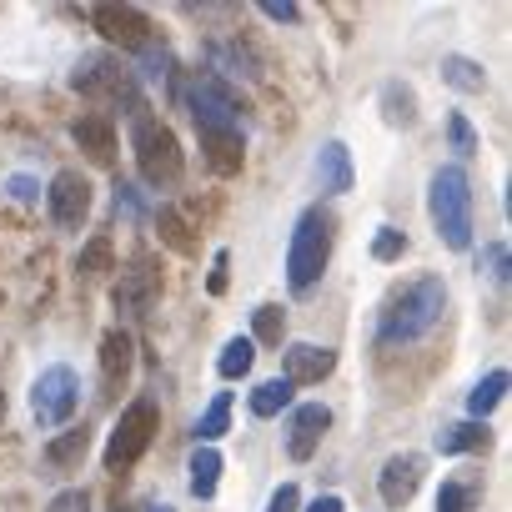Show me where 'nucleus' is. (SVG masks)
<instances>
[{
	"label": "nucleus",
	"instance_id": "obj_18",
	"mask_svg": "<svg viewBox=\"0 0 512 512\" xmlns=\"http://www.w3.org/2000/svg\"><path fill=\"white\" fill-rule=\"evenodd\" d=\"M186 472H191V497L211 502L216 497V482H221V452L216 447H196L191 462H186Z\"/></svg>",
	"mask_w": 512,
	"mask_h": 512
},
{
	"label": "nucleus",
	"instance_id": "obj_29",
	"mask_svg": "<svg viewBox=\"0 0 512 512\" xmlns=\"http://www.w3.org/2000/svg\"><path fill=\"white\" fill-rule=\"evenodd\" d=\"M402 251H407V236H402L397 226H382L377 241H372V256H377V262H397Z\"/></svg>",
	"mask_w": 512,
	"mask_h": 512
},
{
	"label": "nucleus",
	"instance_id": "obj_25",
	"mask_svg": "<svg viewBox=\"0 0 512 512\" xmlns=\"http://www.w3.org/2000/svg\"><path fill=\"white\" fill-rule=\"evenodd\" d=\"M287 402H292V382L272 377V382H262V387L251 392V417H277Z\"/></svg>",
	"mask_w": 512,
	"mask_h": 512
},
{
	"label": "nucleus",
	"instance_id": "obj_15",
	"mask_svg": "<svg viewBox=\"0 0 512 512\" xmlns=\"http://www.w3.org/2000/svg\"><path fill=\"white\" fill-rule=\"evenodd\" d=\"M327 427H332V412H327L322 402L297 407V412H292V437H287L292 462H307V457L317 452V442H322V432H327Z\"/></svg>",
	"mask_w": 512,
	"mask_h": 512
},
{
	"label": "nucleus",
	"instance_id": "obj_31",
	"mask_svg": "<svg viewBox=\"0 0 512 512\" xmlns=\"http://www.w3.org/2000/svg\"><path fill=\"white\" fill-rule=\"evenodd\" d=\"M447 131H452V151H457V156H472V151H477V131L467 126V116H452Z\"/></svg>",
	"mask_w": 512,
	"mask_h": 512
},
{
	"label": "nucleus",
	"instance_id": "obj_38",
	"mask_svg": "<svg viewBox=\"0 0 512 512\" xmlns=\"http://www.w3.org/2000/svg\"><path fill=\"white\" fill-rule=\"evenodd\" d=\"M11 196H16V201H31V196H36V181L16 176V181H11Z\"/></svg>",
	"mask_w": 512,
	"mask_h": 512
},
{
	"label": "nucleus",
	"instance_id": "obj_33",
	"mask_svg": "<svg viewBox=\"0 0 512 512\" xmlns=\"http://www.w3.org/2000/svg\"><path fill=\"white\" fill-rule=\"evenodd\" d=\"M482 262H487V277H492L497 287H507V246H502V241H492V246L482 251Z\"/></svg>",
	"mask_w": 512,
	"mask_h": 512
},
{
	"label": "nucleus",
	"instance_id": "obj_11",
	"mask_svg": "<svg viewBox=\"0 0 512 512\" xmlns=\"http://www.w3.org/2000/svg\"><path fill=\"white\" fill-rule=\"evenodd\" d=\"M46 206H51L56 226L76 231V226L91 216V181H86L81 171H56V181H51V191H46Z\"/></svg>",
	"mask_w": 512,
	"mask_h": 512
},
{
	"label": "nucleus",
	"instance_id": "obj_21",
	"mask_svg": "<svg viewBox=\"0 0 512 512\" xmlns=\"http://www.w3.org/2000/svg\"><path fill=\"white\" fill-rule=\"evenodd\" d=\"M86 447H91V432L86 427H76V432H66V437H56V442H46V462L51 467H81V457H86Z\"/></svg>",
	"mask_w": 512,
	"mask_h": 512
},
{
	"label": "nucleus",
	"instance_id": "obj_4",
	"mask_svg": "<svg viewBox=\"0 0 512 512\" xmlns=\"http://www.w3.org/2000/svg\"><path fill=\"white\" fill-rule=\"evenodd\" d=\"M327 256H332V216L322 206H307L297 216L292 246H287V282L292 292H312L327 272Z\"/></svg>",
	"mask_w": 512,
	"mask_h": 512
},
{
	"label": "nucleus",
	"instance_id": "obj_19",
	"mask_svg": "<svg viewBox=\"0 0 512 512\" xmlns=\"http://www.w3.org/2000/svg\"><path fill=\"white\" fill-rule=\"evenodd\" d=\"M487 422H452V427H442L437 432V452H477V447H487Z\"/></svg>",
	"mask_w": 512,
	"mask_h": 512
},
{
	"label": "nucleus",
	"instance_id": "obj_17",
	"mask_svg": "<svg viewBox=\"0 0 512 512\" xmlns=\"http://www.w3.org/2000/svg\"><path fill=\"white\" fill-rule=\"evenodd\" d=\"M317 176H322V191H352V156H347L342 141H327V146H322Z\"/></svg>",
	"mask_w": 512,
	"mask_h": 512
},
{
	"label": "nucleus",
	"instance_id": "obj_5",
	"mask_svg": "<svg viewBox=\"0 0 512 512\" xmlns=\"http://www.w3.org/2000/svg\"><path fill=\"white\" fill-rule=\"evenodd\" d=\"M131 146H136V171H141L146 186L161 191V186H176V181H181V166H186L181 141H176V131L161 126L151 111L131 121Z\"/></svg>",
	"mask_w": 512,
	"mask_h": 512
},
{
	"label": "nucleus",
	"instance_id": "obj_40",
	"mask_svg": "<svg viewBox=\"0 0 512 512\" xmlns=\"http://www.w3.org/2000/svg\"><path fill=\"white\" fill-rule=\"evenodd\" d=\"M146 512H176L171 502H146Z\"/></svg>",
	"mask_w": 512,
	"mask_h": 512
},
{
	"label": "nucleus",
	"instance_id": "obj_12",
	"mask_svg": "<svg viewBox=\"0 0 512 512\" xmlns=\"http://www.w3.org/2000/svg\"><path fill=\"white\" fill-rule=\"evenodd\" d=\"M422 472H427V462H422L417 452L387 457V462H382V477H377L382 502H387V507H407V502L417 497V487H422Z\"/></svg>",
	"mask_w": 512,
	"mask_h": 512
},
{
	"label": "nucleus",
	"instance_id": "obj_13",
	"mask_svg": "<svg viewBox=\"0 0 512 512\" xmlns=\"http://www.w3.org/2000/svg\"><path fill=\"white\" fill-rule=\"evenodd\" d=\"M332 367H337V352L317 347V342H292L282 352V382H292V387H312V382L332 377Z\"/></svg>",
	"mask_w": 512,
	"mask_h": 512
},
{
	"label": "nucleus",
	"instance_id": "obj_7",
	"mask_svg": "<svg viewBox=\"0 0 512 512\" xmlns=\"http://www.w3.org/2000/svg\"><path fill=\"white\" fill-rule=\"evenodd\" d=\"M156 432H161V407H156L151 397H136V402L121 412V422H116V432H111V442H106V472L136 467V462L146 457V447L156 442Z\"/></svg>",
	"mask_w": 512,
	"mask_h": 512
},
{
	"label": "nucleus",
	"instance_id": "obj_2",
	"mask_svg": "<svg viewBox=\"0 0 512 512\" xmlns=\"http://www.w3.org/2000/svg\"><path fill=\"white\" fill-rule=\"evenodd\" d=\"M442 312H447V287H442L437 277H422V282L402 287V292L387 302V312H382V322H377V342H382V347H407V342L427 337V332L442 322Z\"/></svg>",
	"mask_w": 512,
	"mask_h": 512
},
{
	"label": "nucleus",
	"instance_id": "obj_24",
	"mask_svg": "<svg viewBox=\"0 0 512 512\" xmlns=\"http://www.w3.org/2000/svg\"><path fill=\"white\" fill-rule=\"evenodd\" d=\"M382 106H387V121H392V126H412V121H417V96H412V86H402V81H387V86H382Z\"/></svg>",
	"mask_w": 512,
	"mask_h": 512
},
{
	"label": "nucleus",
	"instance_id": "obj_35",
	"mask_svg": "<svg viewBox=\"0 0 512 512\" xmlns=\"http://www.w3.org/2000/svg\"><path fill=\"white\" fill-rule=\"evenodd\" d=\"M297 502H302V497H297V487H292V482H282V487L272 492L267 512H297Z\"/></svg>",
	"mask_w": 512,
	"mask_h": 512
},
{
	"label": "nucleus",
	"instance_id": "obj_26",
	"mask_svg": "<svg viewBox=\"0 0 512 512\" xmlns=\"http://www.w3.org/2000/svg\"><path fill=\"white\" fill-rule=\"evenodd\" d=\"M442 81H447V86H457V91H482V86H487V71H482L477 61L447 56V61H442Z\"/></svg>",
	"mask_w": 512,
	"mask_h": 512
},
{
	"label": "nucleus",
	"instance_id": "obj_30",
	"mask_svg": "<svg viewBox=\"0 0 512 512\" xmlns=\"http://www.w3.org/2000/svg\"><path fill=\"white\" fill-rule=\"evenodd\" d=\"M161 236H166V246H176V251H186V256H191V236H186V221H181V216H176L171 206L161 211Z\"/></svg>",
	"mask_w": 512,
	"mask_h": 512
},
{
	"label": "nucleus",
	"instance_id": "obj_22",
	"mask_svg": "<svg viewBox=\"0 0 512 512\" xmlns=\"http://www.w3.org/2000/svg\"><path fill=\"white\" fill-rule=\"evenodd\" d=\"M251 362H256L251 337H231V342L221 347V357H216V372H221L226 382H236V377H246V372H251Z\"/></svg>",
	"mask_w": 512,
	"mask_h": 512
},
{
	"label": "nucleus",
	"instance_id": "obj_27",
	"mask_svg": "<svg viewBox=\"0 0 512 512\" xmlns=\"http://www.w3.org/2000/svg\"><path fill=\"white\" fill-rule=\"evenodd\" d=\"M76 272H81V277H106V272H116V256H111V241H106V236L86 241V251H81Z\"/></svg>",
	"mask_w": 512,
	"mask_h": 512
},
{
	"label": "nucleus",
	"instance_id": "obj_23",
	"mask_svg": "<svg viewBox=\"0 0 512 512\" xmlns=\"http://www.w3.org/2000/svg\"><path fill=\"white\" fill-rule=\"evenodd\" d=\"M226 422H231V392H216L211 397V407L201 412V422H196V442L201 447H211L216 437H226Z\"/></svg>",
	"mask_w": 512,
	"mask_h": 512
},
{
	"label": "nucleus",
	"instance_id": "obj_37",
	"mask_svg": "<svg viewBox=\"0 0 512 512\" xmlns=\"http://www.w3.org/2000/svg\"><path fill=\"white\" fill-rule=\"evenodd\" d=\"M226 262H231L226 251H216V256H211V282H206V287H211V297H221V292H226Z\"/></svg>",
	"mask_w": 512,
	"mask_h": 512
},
{
	"label": "nucleus",
	"instance_id": "obj_41",
	"mask_svg": "<svg viewBox=\"0 0 512 512\" xmlns=\"http://www.w3.org/2000/svg\"><path fill=\"white\" fill-rule=\"evenodd\" d=\"M0 417H6V392H0Z\"/></svg>",
	"mask_w": 512,
	"mask_h": 512
},
{
	"label": "nucleus",
	"instance_id": "obj_10",
	"mask_svg": "<svg viewBox=\"0 0 512 512\" xmlns=\"http://www.w3.org/2000/svg\"><path fill=\"white\" fill-rule=\"evenodd\" d=\"M91 26L121 51H146L151 46V16L141 6H96Z\"/></svg>",
	"mask_w": 512,
	"mask_h": 512
},
{
	"label": "nucleus",
	"instance_id": "obj_14",
	"mask_svg": "<svg viewBox=\"0 0 512 512\" xmlns=\"http://www.w3.org/2000/svg\"><path fill=\"white\" fill-rule=\"evenodd\" d=\"M71 136H76V146H81L96 166H111V161H116V121H111L106 111L81 116V121L71 126Z\"/></svg>",
	"mask_w": 512,
	"mask_h": 512
},
{
	"label": "nucleus",
	"instance_id": "obj_16",
	"mask_svg": "<svg viewBox=\"0 0 512 512\" xmlns=\"http://www.w3.org/2000/svg\"><path fill=\"white\" fill-rule=\"evenodd\" d=\"M126 377H131V337L116 327V332L101 337V387H106V397H116L126 387Z\"/></svg>",
	"mask_w": 512,
	"mask_h": 512
},
{
	"label": "nucleus",
	"instance_id": "obj_28",
	"mask_svg": "<svg viewBox=\"0 0 512 512\" xmlns=\"http://www.w3.org/2000/svg\"><path fill=\"white\" fill-rule=\"evenodd\" d=\"M282 332H287V312L282 307H256V342H262V347H282Z\"/></svg>",
	"mask_w": 512,
	"mask_h": 512
},
{
	"label": "nucleus",
	"instance_id": "obj_32",
	"mask_svg": "<svg viewBox=\"0 0 512 512\" xmlns=\"http://www.w3.org/2000/svg\"><path fill=\"white\" fill-rule=\"evenodd\" d=\"M467 502H472V492H467L462 482H442V492H437V512H467Z\"/></svg>",
	"mask_w": 512,
	"mask_h": 512
},
{
	"label": "nucleus",
	"instance_id": "obj_36",
	"mask_svg": "<svg viewBox=\"0 0 512 512\" xmlns=\"http://www.w3.org/2000/svg\"><path fill=\"white\" fill-rule=\"evenodd\" d=\"M46 512H86V492H81V487H71V492H61Z\"/></svg>",
	"mask_w": 512,
	"mask_h": 512
},
{
	"label": "nucleus",
	"instance_id": "obj_3",
	"mask_svg": "<svg viewBox=\"0 0 512 512\" xmlns=\"http://www.w3.org/2000/svg\"><path fill=\"white\" fill-rule=\"evenodd\" d=\"M427 211H432L437 236H442L452 251H467V246H472V181H467L462 166H437V171H432Z\"/></svg>",
	"mask_w": 512,
	"mask_h": 512
},
{
	"label": "nucleus",
	"instance_id": "obj_39",
	"mask_svg": "<svg viewBox=\"0 0 512 512\" xmlns=\"http://www.w3.org/2000/svg\"><path fill=\"white\" fill-rule=\"evenodd\" d=\"M312 512H347V507H342V497H337V492H327V497H317V502H312Z\"/></svg>",
	"mask_w": 512,
	"mask_h": 512
},
{
	"label": "nucleus",
	"instance_id": "obj_42",
	"mask_svg": "<svg viewBox=\"0 0 512 512\" xmlns=\"http://www.w3.org/2000/svg\"><path fill=\"white\" fill-rule=\"evenodd\" d=\"M116 512H131V507H116Z\"/></svg>",
	"mask_w": 512,
	"mask_h": 512
},
{
	"label": "nucleus",
	"instance_id": "obj_34",
	"mask_svg": "<svg viewBox=\"0 0 512 512\" xmlns=\"http://www.w3.org/2000/svg\"><path fill=\"white\" fill-rule=\"evenodd\" d=\"M262 16H272V21H287V26H297V21H302V6H292V0H267V6H262Z\"/></svg>",
	"mask_w": 512,
	"mask_h": 512
},
{
	"label": "nucleus",
	"instance_id": "obj_9",
	"mask_svg": "<svg viewBox=\"0 0 512 512\" xmlns=\"http://www.w3.org/2000/svg\"><path fill=\"white\" fill-rule=\"evenodd\" d=\"M121 272V267H116ZM156 297H161V272H156V256H136V262L121 272V282L111 287V302H116V312L121 317H146L151 307H156Z\"/></svg>",
	"mask_w": 512,
	"mask_h": 512
},
{
	"label": "nucleus",
	"instance_id": "obj_8",
	"mask_svg": "<svg viewBox=\"0 0 512 512\" xmlns=\"http://www.w3.org/2000/svg\"><path fill=\"white\" fill-rule=\"evenodd\" d=\"M76 402H81V382H76L71 367H46V372L36 377V387H31V412H36L41 427L71 422Z\"/></svg>",
	"mask_w": 512,
	"mask_h": 512
},
{
	"label": "nucleus",
	"instance_id": "obj_20",
	"mask_svg": "<svg viewBox=\"0 0 512 512\" xmlns=\"http://www.w3.org/2000/svg\"><path fill=\"white\" fill-rule=\"evenodd\" d=\"M502 397H507V372L497 367V372H487V377L472 387V397H467V412H472V422H487V412H492Z\"/></svg>",
	"mask_w": 512,
	"mask_h": 512
},
{
	"label": "nucleus",
	"instance_id": "obj_1",
	"mask_svg": "<svg viewBox=\"0 0 512 512\" xmlns=\"http://www.w3.org/2000/svg\"><path fill=\"white\" fill-rule=\"evenodd\" d=\"M186 106H191V116L201 126L211 166L216 171H236L241 166V101H236V91L221 76L196 71L191 86H186Z\"/></svg>",
	"mask_w": 512,
	"mask_h": 512
},
{
	"label": "nucleus",
	"instance_id": "obj_6",
	"mask_svg": "<svg viewBox=\"0 0 512 512\" xmlns=\"http://www.w3.org/2000/svg\"><path fill=\"white\" fill-rule=\"evenodd\" d=\"M71 86H76L81 96H91V101H116V106H126L131 121L146 116V101H141V91H136V76H131L116 56H86V61L76 66Z\"/></svg>",
	"mask_w": 512,
	"mask_h": 512
}]
</instances>
